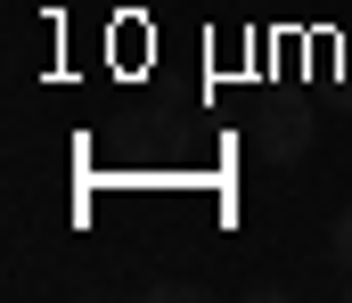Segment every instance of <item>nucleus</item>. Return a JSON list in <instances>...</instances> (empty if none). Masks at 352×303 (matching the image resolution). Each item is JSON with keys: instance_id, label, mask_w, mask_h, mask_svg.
<instances>
[{"instance_id": "f257e3e1", "label": "nucleus", "mask_w": 352, "mask_h": 303, "mask_svg": "<svg viewBox=\"0 0 352 303\" xmlns=\"http://www.w3.org/2000/svg\"><path fill=\"white\" fill-rule=\"evenodd\" d=\"M311 115H295V106H270V115H254V156L263 164H295L303 148H311Z\"/></svg>"}, {"instance_id": "f03ea898", "label": "nucleus", "mask_w": 352, "mask_h": 303, "mask_svg": "<svg viewBox=\"0 0 352 303\" xmlns=\"http://www.w3.org/2000/svg\"><path fill=\"white\" fill-rule=\"evenodd\" d=\"M328 254L344 262V279H352V205H344V213H336V221H328Z\"/></svg>"}, {"instance_id": "7ed1b4c3", "label": "nucleus", "mask_w": 352, "mask_h": 303, "mask_svg": "<svg viewBox=\"0 0 352 303\" xmlns=\"http://www.w3.org/2000/svg\"><path fill=\"white\" fill-rule=\"evenodd\" d=\"M344 295H352V287H344Z\"/></svg>"}]
</instances>
